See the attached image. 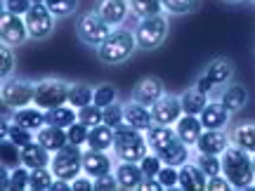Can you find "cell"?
<instances>
[{"label":"cell","mask_w":255,"mask_h":191,"mask_svg":"<svg viewBox=\"0 0 255 191\" xmlns=\"http://www.w3.org/2000/svg\"><path fill=\"white\" fill-rule=\"evenodd\" d=\"M114 156L116 161H128V163H139L151 149L146 142V135L142 130L132 127L130 123H121L114 127Z\"/></svg>","instance_id":"3"},{"label":"cell","mask_w":255,"mask_h":191,"mask_svg":"<svg viewBox=\"0 0 255 191\" xmlns=\"http://www.w3.org/2000/svg\"><path fill=\"white\" fill-rule=\"evenodd\" d=\"M229 116H232V113L220 104V99H213L206 104V109L201 111L199 118L206 130H225L229 123Z\"/></svg>","instance_id":"19"},{"label":"cell","mask_w":255,"mask_h":191,"mask_svg":"<svg viewBox=\"0 0 255 191\" xmlns=\"http://www.w3.org/2000/svg\"><path fill=\"white\" fill-rule=\"evenodd\" d=\"M225 2H229V5H234V2H241V0H225Z\"/></svg>","instance_id":"54"},{"label":"cell","mask_w":255,"mask_h":191,"mask_svg":"<svg viewBox=\"0 0 255 191\" xmlns=\"http://www.w3.org/2000/svg\"><path fill=\"white\" fill-rule=\"evenodd\" d=\"M114 189H121L119 180H116V173H107V175L95 177V191H114Z\"/></svg>","instance_id":"47"},{"label":"cell","mask_w":255,"mask_h":191,"mask_svg":"<svg viewBox=\"0 0 255 191\" xmlns=\"http://www.w3.org/2000/svg\"><path fill=\"white\" fill-rule=\"evenodd\" d=\"M31 184V170L21 163L17 168H9V189L12 191H24Z\"/></svg>","instance_id":"34"},{"label":"cell","mask_w":255,"mask_h":191,"mask_svg":"<svg viewBox=\"0 0 255 191\" xmlns=\"http://www.w3.org/2000/svg\"><path fill=\"white\" fill-rule=\"evenodd\" d=\"M130 9L135 12L137 19L163 14V2L161 0H130Z\"/></svg>","instance_id":"32"},{"label":"cell","mask_w":255,"mask_h":191,"mask_svg":"<svg viewBox=\"0 0 255 191\" xmlns=\"http://www.w3.org/2000/svg\"><path fill=\"white\" fill-rule=\"evenodd\" d=\"M78 120V109L71 106V104H62V106H55V109L45 111V123L47 125H57V127H66L73 125Z\"/></svg>","instance_id":"27"},{"label":"cell","mask_w":255,"mask_h":191,"mask_svg":"<svg viewBox=\"0 0 255 191\" xmlns=\"http://www.w3.org/2000/svg\"><path fill=\"white\" fill-rule=\"evenodd\" d=\"M168 17L165 14H154V17H144L137 21L135 28V38H137V47L139 50H156V47L163 45V40L168 38Z\"/></svg>","instance_id":"5"},{"label":"cell","mask_w":255,"mask_h":191,"mask_svg":"<svg viewBox=\"0 0 255 191\" xmlns=\"http://www.w3.org/2000/svg\"><path fill=\"white\" fill-rule=\"evenodd\" d=\"M114 158L107 151H97V149H88L83 151V173L90 175L92 180L100 177V175L114 173Z\"/></svg>","instance_id":"15"},{"label":"cell","mask_w":255,"mask_h":191,"mask_svg":"<svg viewBox=\"0 0 255 191\" xmlns=\"http://www.w3.org/2000/svg\"><path fill=\"white\" fill-rule=\"evenodd\" d=\"M229 137H232V144L246 149L248 154L255 151V123H239L232 127Z\"/></svg>","instance_id":"30"},{"label":"cell","mask_w":255,"mask_h":191,"mask_svg":"<svg viewBox=\"0 0 255 191\" xmlns=\"http://www.w3.org/2000/svg\"><path fill=\"white\" fill-rule=\"evenodd\" d=\"M14 52H12V45H0V78L7 81L9 76L14 73Z\"/></svg>","instance_id":"40"},{"label":"cell","mask_w":255,"mask_h":191,"mask_svg":"<svg viewBox=\"0 0 255 191\" xmlns=\"http://www.w3.org/2000/svg\"><path fill=\"white\" fill-rule=\"evenodd\" d=\"M69 88H71V83L62 81V78H43V81L36 83L33 104L40 106L43 111L69 104Z\"/></svg>","instance_id":"7"},{"label":"cell","mask_w":255,"mask_h":191,"mask_svg":"<svg viewBox=\"0 0 255 191\" xmlns=\"http://www.w3.org/2000/svg\"><path fill=\"white\" fill-rule=\"evenodd\" d=\"M95 99V88L88 85V83H71V88H69V104L76 106V109H83V106H88L92 104Z\"/></svg>","instance_id":"31"},{"label":"cell","mask_w":255,"mask_h":191,"mask_svg":"<svg viewBox=\"0 0 255 191\" xmlns=\"http://www.w3.org/2000/svg\"><path fill=\"white\" fill-rule=\"evenodd\" d=\"M31 2H45V0H31Z\"/></svg>","instance_id":"56"},{"label":"cell","mask_w":255,"mask_h":191,"mask_svg":"<svg viewBox=\"0 0 255 191\" xmlns=\"http://www.w3.org/2000/svg\"><path fill=\"white\" fill-rule=\"evenodd\" d=\"M208 184V175L201 170L196 163H187L180 165V189L184 191H203Z\"/></svg>","instance_id":"22"},{"label":"cell","mask_w":255,"mask_h":191,"mask_svg":"<svg viewBox=\"0 0 255 191\" xmlns=\"http://www.w3.org/2000/svg\"><path fill=\"white\" fill-rule=\"evenodd\" d=\"M144 135H146V142H149V149L163 161V165L180 168V165H184L189 161V146L177 137L173 125H158V123H154Z\"/></svg>","instance_id":"1"},{"label":"cell","mask_w":255,"mask_h":191,"mask_svg":"<svg viewBox=\"0 0 255 191\" xmlns=\"http://www.w3.org/2000/svg\"><path fill=\"white\" fill-rule=\"evenodd\" d=\"M5 137H7V139H12V142H14L17 146H26L28 142H33V139H36V135H33L31 130L17 125V123H12V120H9L7 135H5ZM5 137H2V139H5Z\"/></svg>","instance_id":"39"},{"label":"cell","mask_w":255,"mask_h":191,"mask_svg":"<svg viewBox=\"0 0 255 191\" xmlns=\"http://www.w3.org/2000/svg\"><path fill=\"white\" fill-rule=\"evenodd\" d=\"M139 168H142V173H144V177H156L158 175V170L163 168V161L158 158V156L154 154V151H149V154L139 161Z\"/></svg>","instance_id":"45"},{"label":"cell","mask_w":255,"mask_h":191,"mask_svg":"<svg viewBox=\"0 0 255 191\" xmlns=\"http://www.w3.org/2000/svg\"><path fill=\"white\" fill-rule=\"evenodd\" d=\"M156 177H158V182L163 184V189H175V187H180V168H175V165H163Z\"/></svg>","instance_id":"43"},{"label":"cell","mask_w":255,"mask_h":191,"mask_svg":"<svg viewBox=\"0 0 255 191\" xmlns=\"http://www.w3.org/2000/svg\"><path fill=\"white\" fill-rule=\"evenodd\" d=\"M12 123L26 127L31 132H38L40 127L45 125V111L40 106H24V109H14L12 113Z\"/></svg>","instance_id":"26"},{"label":"cell","mask_w":255,"mask_h":191,"mask_svg":"<svg viewBox=\"0 0 255 191\" xmlns=\"http://www.w3.org/2000/svg\"><path fill=\"white\" fill-rule=\"evenodd\" d=\"M69 189H71V182H66V180H55V184H52L50 191H69Z\"/></svg>","instance_id":"53"},{"label":"cell","mask_w":255,"mask_h":191,"mask_svg":"<svg viewBox=\"0 0 255 191\" xmlns=\"http://www.w3.org/2000/svg\"><path fill=\"white\" fill-rule=\"evenodd\" d=\"M55 14L50 12L45 2H33L31 9L24 14V21H26V28H28V36L33 40H45V38L52 36L55 31Z\"/></svg>","instance_id":"10"},{"label":"cell","mask_w":255,"mask_h":191,"mask_svg":"<svg viewBox=\"0 0 255 191\" xmlns=\"http://www.w3.org/2000/svg\"><path fill=\"white\" fill-rule=\"evenodd\" d=\"M203 73L213 81L215 88H220V85H227V83L232 81V76H234V64L229 62L227 57H215L213 62L206 64Z\"/></svg>","instance_id":"24"},{"label":"cell","mask_w":255,"mask_h":191,"mask_svg":"<svg viewBox=\"0 0 255 191\" xmlns=\"http://www.w3.org/2000/svg\"><path fill=\"white\" fill-rule=\"evenodd\" d=\"M116 180H119V187L121 189H139L142 182H144V173L139 163H128V161H121L116 165Z\"/></svg>","instance_id":"23"},{"label":"cell","mask_w":255,"mask_h":191,"mask_svg":"<svg viewBox=\"0 0 255 191\" xmlns=\"http://www.w3.org/2000/svg\"><path fill=\"white\" fill-rule=\"evenodd\" d=\"M139 189L158 191V189H163V184L158 182V177H144V182H142V187H139Z\"/></svg>","instance_id":"52"},{"label":"cell","mask_w":255,"mask_h":191,"mask_svg":"<svg viewBox=\"0 0 255 191\" xmlns=\"http://www.w3.org/2000/svg\"><path fill=\"white\" fill-rule=\"evenodd\" d=\"M28 38L31 36H28L24 17L2 9V14H0V40H2L5 45L17 47V45H21V43H26Z\"/></svg>","instance_id":"11"},{"label":"cell","mask_w":255,"mask_h":191,"mask_svg":"<svg viewBox=\"0 0 255 191\" xmlns=\"http://www.w3.org/2000/svg\"><path fill=\"white\" fill-rule=\"evenodd\" d=\"M182 101L175 95H163L161 99L151 106V116H154V123L158 125H175L177 120L182 118Z\"/></svg>","instance_id":"12"},{"label":"cell","mask_w":255,"mask_h":191,"mask_svg":"<svg viewBox=\"0 0 255 191\" xmlns=\"http://www.w3.org/2000/svg\"><path fill=\"white\" fill-rule=\"evenodd\" d=\"M206 189L208 191H229L232 189V184H229V180L225 177V175H213V177H208Z\"/></svg>","instance_id":"49"},{"label":"cell","mask_w":255,"mask_h":191,"mask_svg":"<svg viewBox=\"0 0 255 191\" xmlns=\"http://www.w3.org/2000/svg\"><path fill=\"white\" fill-rule=\"evenodd\" d=\"M203 130H206V127H203L201 118L199 116H191V113H182V118L175 123V132H177V137H180L187 146H196V142H199V137Z\"/></svg>","instance_id":"20"},{"label":"cell","mask_w":255,"mask_h":191,"mask_svg":"<svg viewBox=\"0 0 255 191\" xmlns=\"http://www.w3.org/2000/svg\"><path fill=\"white\" fill-rule=\"evenodd\" d=\"M220 158H222V175L229 180L232 189H251V187H255L253 156L248 154L246 149L229 144V149Z\"/></svg>","instance_id":"2"},{"label":"cell","mask_w":255,"mask_h":191,"mask_svg":"<svg viewBox=\"0 0 255 191\" xmlns=\"http://www.w3.org/2000/svg\"><path fill=\"white\" fill-rule=\"evenodd\" d=\"M88 149H97V151H109L114 149V127H109L107 123L90 127V135H88Z\"/></svg>","instance_id":"28"},{"label":"cell","mask_w":255,"mask_h":191,"mask_svg":"<svg viewBox=\"0 0 255 191\" xmlns=\"http://www.w3.org/2000/svg\"><path fill=\"white\" fill-rule=\"evenodd\" d=\"M251 2H255V0H251Z\"/></svg>","instance_id":"57"},{"label":"cell","mask_w":255,"mask_h":191,"mask_svg":"<svg viewBox=\"0 0 255 191\" xmlns=\"http://www.w3.org/2000/svg\"><path fill=\"white\" fill-rule=\"evenodd\" d=\"M218 99H220V104L229 111V113H237V111H241L244 106H246L248 90L241 85V83H227V85L222 88V92H220Z\"/></svg>","instance_id":"17"},{"label":"cell","mask_w":255,"mask_h":191,"mask_svg":"<svg viewBox=\"0 0 255 191\" xmlns=\"http://www.w3.org/2000/svg\"><path fill=\"white\" fill-rule=\"evenodd\" d=\"M55 180L57 177L50 168H36V170H31V184H28V189L50 191L52 189V184H55Z\"/></svg>","instance_id":"33"},{"label":"cell","mask_w":255,"mask_h":191,"mask_svg":"<svg viewBox=\"0 0 255 191\" xmlns=\"http://www.w3.org/2000/svg\"><path fill=\"white\" fill-rule=\"evenodd\" d=\"M180 101H182V111L184 113H191V116H201V111L206 109V104H208V95L206 92H201L196 85L189 88V90H184L180 95Z\"/></svg>","instance_id":"29"},{"label":"cell","mask_w":255,"mask_h":191,"mask_svg":"<svg viewBox=\"0 0 255 191\" xmlns=\"http://www.w3.org/2000/svg\"><path fill=\"white\" fill-rule=\"evenodd\" d=\"M194 163L199 165L203 173L208 175V177H213V175H222V158L220 156H213V154H196V158H194Z\"/></svg>","instance_id":"35"},{"label":"cell","mask_w":255,"mask_h":191,"mask_svg":"<svg viewBox=\"0 0 255 191\" xmlns=\"http://www.w3.org/2000/svg\"><path fill=\"white\" fill-rule=\"evenodd\" d=\"M78 120H81L83 125H88V127L100 125V123H104V109L97 106V104L92 101V104H88V106L78 109Z\"/></svg>","instance_id":"36"},{"label":"cell","mask_w":255,"mask_h":191,"mask_svg":"<svg viewBox=\"0 0 255 191\" xmlns=\"http://www.w3.org/2000/svg\"><path fill=\"white\" fill-rule=\"evenodd\" d=\"M2 165L5 168H17L21 165V146H17L12 139H2Z\"/></svg>","instance_id":"38"},{"label":"cell","mask_w":255,"mask_h":191,"mask_svg":"<svg viewBox=\"0 0 255 191\" xmlns=\"http://www.w3.org/2000/svg\"><path fill=\"white\" fill-rule=\"evenodd\" d=\"M66 135H69V144L83 146V144H88V135H90V127L83 125L81 120H76L73 125L66 127Z\"/></svg>","instance_id":"41"},{"label":"cell","mask_w":255,"mask_h":191,"mask_svg":"<svg viewBox=\"0 0 255 191\" xmlns=\"http://www.w3.org/2000/svg\"><path fill=\"white\" fill-rule=\"evenodd\" d=\"M36 139L45 146L47 151H52V154L59 151L62 146L69 144V135H66V130H64V127H57V125H47V123L36 132Z\"/></svg>","instance_id":"25"},{"label":"cell","mask_w":255,"mask_h":191,"mask_svg":"<svg viewBox=\"0 0 255 191\" xmlns=\"http://www.w3.org/2000/svg\"><path fill=\"white\" fill-rule=\"evenodd\" d=\"M111 31H114V26L107 24L97 12H88V14H83L76 21V33L81 38V43H85V45H90V47H100Z\"/></svg>","instance_id":"9"},{"label":"cell","mask_w":255,"mask_h":191,"mask_svg":"<svg viewBox=\"0 0 255 191\" xmlns=\"http://www.w3.org/2000/svg\"><path fill=\"white\" fill-rule=\"evenodd\" d=\"M163 95H165V85H163V81L156 78V76H146V78H142V81L132 88V99L139 101V104H144V106H149V109H151Z\"/></svg>","instance_id":"13"},{"label":"cell","mask_w":255,"mask_h":191,"mask_svg":"<svg viewBox=\"0 0 255 191\" xmlns=\"http://www.w3.org/2000/svg\"><path fill=\"white\" fill-rule=\"evenodd\" d=\"M232 144V137L227 130H203L196 142V151L201 154H213V156H222Z\"/></svg>","instance_id":"14"},{"label":"cell","mask_w":255,"mask_h":191,"mask_svg":"<svg viewBox=\"0 0 255 191\" xmlns=\"http://www.w3.org/2000/svg\"><path fill=\"white\" fill-rule=\"evenodd\" d=\"M137 50V38H135V31L130 28H123V26H116L111 31L107 40L97 47V57H100L102 64H123L128 62L132 52Z\"/></svg>","instance_id":"4"},{"label":"cell","mask_w":255,"mask_h":191,"mask_svg":"<svg viewBox=\"0 0 255 191\" xmlns=\"http://www.w3.org/2000/svg\"><path fill=\"white\" fill-rule=\"evenodd\" d=\"M95 104L97 106H109V104H114V101H119V90L111 85V83H102V85H97L95 88Z\"/></svg>","instance_id":"37"},{"label":"cell","mask_w":255,"mask_h":191,"mask_svg":"<svg viewBox=\"0 0 255 191\" xmlns=\"http://www.w3.org/2000/svg\"><path fill=\"white\" fill-rule=\"evenodd\" d=\"M2 104L7 109H24L28 104H33L36 97V83L26 81V78H7L2 81Z\"/></svg>","instance_id":"8"},{"label":"cell","mask_w":255,"mask_h":191,"mask_svg":"<svg viewBox=\"0 0 255 191\" xmlns=\"http://www.w3.org/2000/svg\"><path fill=\"white\" fill-rule=\"evenodd\" d=\"M251 156H253V168H255V151H253V154H251Z\"/></svg>","instance_id":"55"},{"label":"cell","mask_w":255,"mask_h":191,"mask_svg":"<svg viewBox=\"0 0 255 191\" xmlns=\"http://www.w3.org/2000/svg\"><path fill=\"white\" fill-rule=\"evenodd\" d=\"M196 88H199L201 92H206V95H210V92L215 90V85H213V81H210L206 73H201L199 78H196Z\"/></svg>","instance_id":"51"},{"label":"cell","mask_w":255,"mask_h":191,"mask_svg":"<svg viewBox=\"0 0 255 191\" xmlns=\"http://www.w3.org/2000/svg\"><path fill=\"white\" fill-rule=\"evenodd\" d=\"M123 111H126V123H130L132 127L146 132L149 127L154 125V116H151V109L139 104V101L130 99L128 104H123Z\"/></svg>","instance_id":"21"},{"label":"cell","mask_w":255,"mask_h":191,"mask_svg":"<svg viewBox=\"0 0 255 191\" xmlns=\"http://www.w3.org/2000/svg\"><path fill=\"white\" fill-rule=\"evenodd\" d=\"M31 0H2V9H7L12 14H19V17H24L28 9H31Z\"/></svg>","instance_id":"48"},{"label":"cell","mask_w":255,"mask_h":191,"mask_svg":"<svg viewBox=\"0 0 255 191\" xmlns=\"http://www.w3.org/2000/svg\"><path fill=\"white\" fill-rule=\"evenodd\" d=\"M71 189L73 191H92V189H95V180H92L90 175L83 173V175H78V177L71 182Z\"/></svg>","instance_id":"50"},{"label":"cell","mask_w":255,"mask_h":191,"mask_svg":"<svg viewBox=\"0 0 255 191\" xmlns=\"http://www.w3.org/2000/svg\"><path fill=\"white\" fill-rule=\"evenodd\" d=\"M50 170L55 173L57 180L73 182L78 175H83V151H81V146L66 144V146H62L59 151H55V154H52V161H50Z\"/></svg>","instance_id":"6"},{"label":"cell","mask_w":255,"mask_h":191,"mask_svg":"<svg viewBox=\"0 0 255 191\" xmlns=\"http://www.w3.org/2000/svg\"><path fill=\"white\" fill-rule=\"evenodd\" d=\"M45 5L50 7V12L55 17H69L76 12L78 7V0H45Z\"/></svg>","instance_id":"44"},{"label":"cell","mask_w":255,"mask_h":191,"mask_svg":"<svg viewBox=\"0 0 255 191\" xmlns=\"http://www.w3.org/2000/svg\"><path fill=\"white\" fill-rule=\"evenodd\" d=\"M50 154H52V151H47L38 139H33V142H28L26 146H21V163L26 165L28 170L50 168V161H52V156Z\"/></svg>","instance_id":"18"},{"label":"cell","mask_w":255,"mask_h":191,"mask_svg":"<svg viewBox=\"0 0 255 191\" xmlns=\"http://www.w3.org/2000/svg\"><path fill=\"white\" fill-rule=\"evenodd\" d=\"M104 123L109 127H119L121 123H126V111L121 101H114L109 106H104Z\"/></svg>","instance_id":"42"},{"label":"cell","mask_w":255,"mask_h":191,"mask_svg":"<svg viewBox=\"0 0 255 191\" xmlns=\"http://www.w3.org/2000/svg\"><path fill=\"white\" fill-rule=\"evenodd\" d=\"M163 2V9L170 12V14H189L196 0H161Z\"/></svg>","instance_id":"46"},{"label":"cell","mask_w":255,"mask_h":191,"mask_svg":"<svg viewBox=\"0 0 255 191\" xmlns=\"http://www.w3.org/2000/svg\"><path fill=\"white\" fill-rule=\"evenodd\" d=\"M95 12L114 28L123 26V21L128 19V12H130V0H97Z\"/></svg>","instance_id":"16"}]
</instances>
